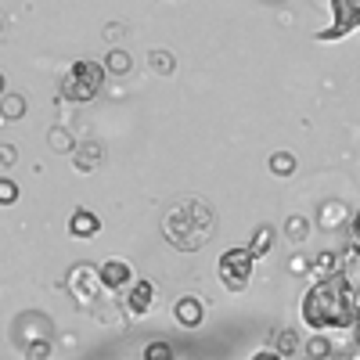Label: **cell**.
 Wrapping results in <instances>:
<instances>
[{
  "instance_id": "6da1fadb",
  "label": "cell",
  "mask_w": 360,
  "mask_h": 360,
  "mask_svg": "<svg viewBox=\"0 0 360 360\" xmlns=\"http://www.w3.org/2000/svg\"><path fill=\"white\" fill-rule=\"evenodd\" d=\"M299 317H303V324L314 328V332L353 328L356 324V292L346 278V270L314 281L303 295V303H299Z\"/></svg>"
},
{
  "instance_id": "7a4b0ae2",
  "label": "cell",
  "mask_w": 360,
  "mask_h": 360,
  "mask_svg": "<svg viewBox=\"0 0 360 360\" xmlns=\"http://www.w3.org/2000/svg\"><path fill=\"white\" fill-rule=\"evenodd\" d=\"M217 231V217L213 209H209V202H198V198H180L166 209L162 217V234L166 242L180 252H195L202 249L209 238H213Z\"/></svg>"
},
{
  "instance_id": "3957f363",
  "label": "cell",
  "mask_w": 360,
  "mask_h": 360,
  "mask_svg": "<svg viewBox=\"0 0 360 360\" xmlns=\"http://www.w3.org/2000/svg\"><path fill=\"white\" fill-rule=\"evenodd\" d=\"M105 76H108L105 62H86V58H79V62H72V69L62 76V83H58V94L72 105H86L101 94Z\"/></svg>"
},
{
  "instance_id": "277c9868",
  "label": "cell",
  "mask_w": 360,
  "mask_h": 360,
  "mask_svg": "<svg viewBox=\"0 0 360 360\" xmlns=\"http://www.w3.org/2000/svg\"><path fill=\"white\" fill-rule=\"evenodd\" d=\"M252 263H256V256L249 252V245H245V249H227V252L220 256V263H217L220 285H224L227 292H245L249 281H252Z\"/></svg>"
},
{
  "instance_id": "5b68a950",
  "label": "cell",
  "mask_w": 360,
  "mask_h": 360,
  "mask_svg": "<svg viewBox=\"0 0 360 360\" xmlns=\"http://www.w3.org/2000/svg\"><path fill=\"white\" fill-rule=\"evenodd\" d=\"M101 266L94 263H76L69 266V274H65V292L76 299L79 307H94L98 303V295H101Z\"/></svg>"
},
{
  "instance_id": "8992f818",
  "label": "cell",
  "mask_w": 360,
  "mask_h": 360,
  "mask_svg": "<svg viewBox=\"0 0 360 360\" xmlns=\"http://www.w3.org/2000/svg\"><path fill=\"white\" fill-rule=\"evenodd\" d=\"M360 29V0H332V25L321 29L314 37L317 44H332V40H342L349 33Z\"/></svg>"
},
{
  "instance_id": "52a82bcc",
  "label": "cell",
  "mask_w": 360,
  "mask_h": 360,
  "mask_svg": "<svg viewBox=\"0 0 360 360\" xmlns=\"http://www.w3.org/2000/svg\"><path fill=\"white\" fill-rule=\"evenodd\" d=\"M137 278H134V266L127 263V259H105L101 263V285L108 288V292H123V288H130Z\"/></svg>"
},
{
  "instance_id": "ba28073f",
  "label": "cell",
  "mask_w": 360,
  "mask_h": 360,
  "mask_svg": "<svg viewBox=\"0 0 360 360\" xmlns=\"http://www.w3.org/2000/svg\"><path fill=\"white\" fill-rule=\"evenodd\" d=\"M152 299H155V285L148 278H137L127 292V314L130 317H144L148 310H152Z\"/></svg>"
},
{
  "instance_id": "9c48e42d",
  "label": "cell",
  "mask_w": 360,
  "mask_h": 360,
  "mask_svg": "<svg viewBox=\"0 0 360 360\" xmlns=\"http://www.w3.org/2000/svg\"><path fill=\"white\" fill-rule=\"evenodd\" d=\"M173 317H176V324H184V328H198L202 317H205V303L198 295H180L173 303Z\"/></svg>"
},
{
  "instance_id": "30bf717a",
  "label": "cell",
  "mask_w": 360,
  "mask_h": 360,
  "mask_svg": "<svg viewBox=\"0 0 360 360\" xmlns=\"http://www.w3.org/2000/svg\"><path fill=\"white\" fill-rule=\"evenodd\" d=\"M101 231V217L94 213V209H72V217H69V234L72 238H94Z\"/></svg>"
},
{
  "instance_id": "8fae6325",
  "label": "cell",
  "mask_w": 360,
  "mask_h": 360,
  "mask_svg": "<svg viewBox=\"0 0 360 360\" xmlns=\"http://www.w3.org/2000/svg\"><path fill=\"white\" fill-rule=\"evenodd\" d=\"M342 263V252H321L317 259H314V278L321 281V278H332V274H339V266Z\"/></svg>"
},
{
  "instance_id": "7c38bea8",
  "label": "cell",
  "mask_w": 360,
  "mask_h": 360,
  "mask_svg": "<svg viewBox=\"0 0 360 360\" xmlns=\"http://www.w3.org/2000/svg\"><path fill=\"white\" fill-rule=\"evenodd\" d=\"M130 65H134V62H130V54H127L123 47H112V51L105 54V69H108L112 76H127Z\"/></svg>"
},
{
  "instance_id": "4fadbf2b",
  "label": "cell",
  "mask_w": 360,
  "mask_h": 360,
  "mask_svg": "<svg viewBox=\"0 0 360 360\" xmlns=\"http://www.w3.org/2000/svg\"><path fill=\"white\" fill-rule=\"evenodd\" d=\"M98 159H101V144L90 141V144L76 148V169H79V173H90V169L98 166Z\"/></svg>"
},
{
  "instance_id": "5bb4252c",
  "label": "cell",
  "mask_w": 360,
  "mask_h": 360,
  "mask_svg": "<svg viewBox=\"0 0 360 360\" xmlns=\"http://www.w3.org/2000/svg\"><path fill=\"white\" fill-rule=\"evenodd\" d=\"M270 242H274V227H270V224H263V227H256V234H252L249 252H252L256 259H263V256L270 252Z\"/></svg>"
},
{
  "instance_id": "9a60e30c",
  "label": "cell",
  "mask_w": 360,
  "mask_h": 360,
  "mask_svg": "<svg viewBox=\"0 0 360 360\" xmlns=\"http://www.w3.org/2000/svg\"><path fill=\"white\" fill-rule=\"evenodd\" d=\"M342 217H349V209L342 202H324L321 205V227H339Z\"/></svg>"
},
{
  "instance_id": "2e32d148",
  "label": "cell",
  "mask_w": 360,
  "mask_h": 360,
  "mask_svg": "<svg viewBox=\"0 0 360 360\" xmlns=\"http://www.w3.org/2000/svg\"><path fill=\"white\" fill-rule=\"evenodd\" d=\"M266 166H270V173H274V176H292L295 173V155L292 152H274Z\"/></svg>"
},
{
  "instance_id": "e0dca14e",
  "label": "cell",
  "mask_w": 360,
  "mask_h": 360,
  "mask_svg": "<svg viewBox=\"0 0 360 360\" xmlns=\"http://www.w3.org/2000/svg\"><path fill=\"white\" fill-rule=\"evenodd\" d=\"M148 65H152V72H159V76H169L176 69V58L169 51H152L148 54Z\"/></svg>"
},
{
  "instance_id": "ac0fdd59",
  "label": "cell",
  "mask_w": 360,
  "mask_h": 360,
  "mask_svg": "<svg viewBox=\"0 0 360 360\" xmlns=\"http://www.w3.org/2000/svg\"><path fill=\"white\" fill-rule=\"evenodd\" d=\"M0 112H4L8 123H15V119L25 115V98H22V94H4V101H0Z\"/></svg>"
},
{
  "instance_id": "d6986e66",
  "label": "cell",
  "mask_w": 360,
  "mask_h": 360,
  "mask_svg": "<svg viewBox=\"0 0 360 360\" xmlns=\"http://www.w3.org/2000/svg\"><path fill=\"white\" fill-rule=\"evenodd\" d=\"M307 356L310 360H328V356H332V342H328L321 332H314V339L307 342Z\"/></svg>"
},
{
  "instance_id": "ffe728a7",
  "label": "cell",
  "mask_w": 360,
  "mask_h": 360,
  "mask_svg": "<svg viewBox=\"0 0 360 360\" xmlns=\"http://www.w3.org/2000/svg\"><path fill=\"white\" fill-rule=\"evenodd\" d=\"M47 144L54 148V152H72V148H76V144H72V134H69L65 127H54V130L47 134Z\"/></svg>"
},
{
  "instance_id": "44dd1931",
  "label": "cell",
  "mask_w": 360,
  "mask_h": 360,
  "mask_svg": "<svg viewBox=\"0 0 360 360\" xmlns=\"http://www.w3.org/2000/svg\"><path fill=\"white\" fill-rule=\"evenodd\" d=\"M274 349L288 360V356L299 349V335H295V332H274Z\"/></svg>"
},
{
  "instance_id": "7402d4cb",
  "label": "cell",
  "mask_w": 360,
  "mask_h": 360,
  "mask_svg": "<svg viewBox=\"0 0 360 360\" xmlns=\"http://www.w3.org/2000/svg\"><path fill=\"white\" fill-rule=\"evenodd\" d=\"M144 360H176L169 342H148L144 346Z\"/></svg>"
},
{
  "instance_id": "603a6c76",
  "label": "cell",
  "mask_w": 360,
  "mask_h": 360,
  "mask_svg": "<svg viewBox=\"0 0 360 360\" xmlns=\"http://www.w3.org/2000/svg\"><path fill=\"white\" fill-rule=\"evenodd\" d=\"M307 231H310L307 217H288V224H285V234L292 238V242H303V238H307Z\"/></svg>"
},
{
  "instance_id": "cb8c5ba5",
  "label": "cell",
  "mask_w": 360,
  "mask_h": 360,
  "mask_svg": "<svg viewBox=\"0 0 360 360\" xmlns=\"http://www.w3.org/2000/svg\"><path fill=\"white\" fill-rule=\"evenodd\" d=\"M15 198H18V184H15V180H0V202H4V205H15Z\"/></svg>"
},
{
  "instance_id": "d4e9b609",
  "label": "cell",
  "mask_w": 360,
  "mask_h": 360,
  "mask_svg": "<svg viewBox=\"0 0 360 360\" xmlns=\"http://www.w3.org/2000/svg\"><path fill=\"white\" fill-rule=\"evenodd\" d=\"M51 356V342H29L25 346V360H47Z\"/></svg>"
},
{
  "instance_id": "484cf974",
  "label": "cell",
  "mask_w": 360,
  "mask_h": 360,
  "mask_svg": "<svg viewBox=\"0 0 360 360\" xmlns=\"http://www.w3.org/2000/svg\"><path fill=\"white\" fill-rule=\"evenodd\" d=\"M288 270H292V274H303V270H314V263L307 256H292L288 259Z\"/></svg>"
},
{
  "instance_id": "4316f807",
  "label": "cell",
  "mask_w": 360,
  "mask_h": 360,
  "mask_svg": "<svg viewBox=\"0 0 360 360\" xmlns=\"http://www.w3.org/2000/svg\"><path fill=\"white\" fill-rule=\"evenodd\" d=\"M349 242H353V252L360 256V213L353 217V231H349Z\"/></svg>"
},
{
  "instance_id": "83f0119b",
  "label": "cell",
  "mask_w": 360,
  "mask_h": 360,
  "mask_svg": "<svg viewBox=\"0 0 360 360\" xmlns=\"http://www.w3.org/2000/svg\"><path fill=\"white\" fill-rule=\"evenodd\" d=\"M249 360H285V356H281L278 349H256V353H252Z\"/></svg>"
},
{
  "instance_id": "f1b7e54d",
  "label": "cell",
  "mask_w": 360,
  "mask_h": 360,
  "mask_svg": "<svg viewBox=\"0 0 360 360\" xmlns=\"http://www.w3.org/2000/svg\"><path fill=\"white\" fill-rule=\"evenodd\" d=\"M0 162L15 166V148H11V144H0Z\"/></svg>"
},
{
  "instance_id": "f546056e",
  "label": "cell",
  "mask_w": 360,
  "mask_h": 360,
  "mask_svg": "<svg viewBox=\"0 0 360 360\" xmlns=\"http://www.w3.org/2000/svg\"><path fill=\"white\" fill-rule=\"evenodd\" d=\"M353 332H356V342H360V314H356V324H353Z\"/></svg>"
}]
</instances>
